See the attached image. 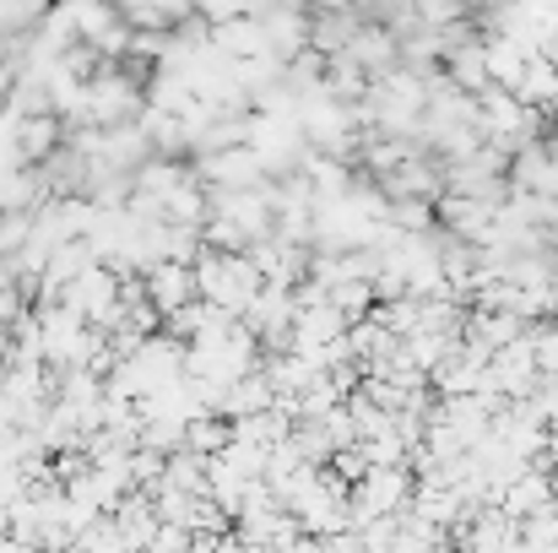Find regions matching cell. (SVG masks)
Wrapping results in <instances>:
<instances>
[{
    "label": "cell",
    "mask_w": 558,
    "mask_h": 553,
    "mask_svg": "<svg viewBox=\"0 0 558 553\" xmlns=\"http://www.w3.org/2000/svg\"><path fill=\"white\" fill-rule=\"evenodd\" d=\"M228 60H255V55H271V44H266V33H260V22L255 16H228V22H217V38H211Z\"/></svg>",
    "instance_id": "cell-1"
},
{
    "label": "cell",
    "mask_w": 558,
    "mask_h": 553,
    "mask_svg": "<svg viewBox=\"0 0 558 553\" xmlns=\"http://www.w3.org/2000/svg\"><path fill=\"white\" fill-rule=\"evenodd\" d=\"M190 5H201V16H211V22H228V16L250 11V0H190Z\"/></svg>",
    "instance_id": "cell-2"
}]
</instances>
